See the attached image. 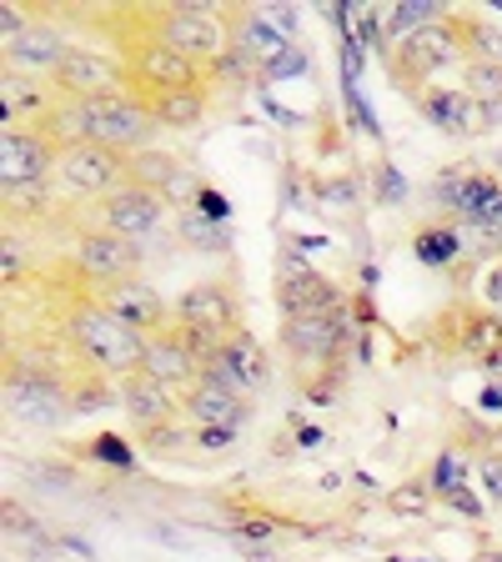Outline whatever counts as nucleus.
<instances>
[{
  "label": "nucleus",
  "instance_id": "f257e3e1",
  "mask_svg": "<svg viewBox=\"0 0 502 562\" xmlns=\"http://www.w3.org/2000/svg\"><path fill=\"white\" fill-rule=\"evenodd\" d=\"M56 316H60V327H66L70 347H76V357H81L96 376H105V382H126L131 372H141L146 337L105 312V306L86 292V281L70 286L66 302L56 306Z\"/></svg>",
  "mask_w": 502,
  "mask_h": 562
},
{
  "label": "nucleus",
  "instance_id": "f03ea898",
  "mask_svg": "<svg viewBox=\"0 0 502 562\" xmlns=\"http://www.w3.org/2000/svg\"><path fill=\"white\" fill-rule=\"evenodd\" d=\"M382 66L387 76H392V86L398 91H408L412 101H417L427 86H433V76H443V70H462L468 66V35H462V15H443L437 25H427V31L408 35V41H398V46L382 50Z\"/></svg>",
  "mask_w": 502,
  "mask_h": 562
},
{
  "label": "nucleus",
  "instance_id": "7ed1b4c3",
  "mask_svg": "<svg viewBox=\"0 0 502 562\" xmlns=\"http://www.w3.org/2000/svg\"><path fill=\"white\" fill-rule=\"evenodd\" d=\"M146 31L201 66H216L232 56L226 11H211V5H146Z\"/></svg>",
  "mask_w": 502,
  "mask_h": 562
},
{
  "label": "nucleus",
  "instance_id": "20e7f679",
  "mask_svg": "<svg viewBox=\"0 0 502 562\" xmlns=\"http://www.w3.org/2000/svg\"><path fill=\"white\" fill-rule=\"evenodd\" d=\"M347 306H322V312L281 316V347L292 357L297 376L312 372H342V347H347Z\"/></svg>",
  "mask_w": 502,
  "mask_h": 562
},
{
  "label": "nucleus",
  "instance_id": "39448f33",
  "mask_svg": "<svg viewBox=\"0 0 502 562\" xmlns=\"http://www.w3.org/2000/svg\"><path fill=\"white\" fill-rule=\"evenodd\" d=\"M66 271L76 281H86V286H105V281L141 277V241H126V236L86 222V226H76V232H70Z\"/></svg>",
  "mask_w": 502,
  "mask_h": 562
},
{
  "label": "nucleus",
  "instance_id": "423d86ee",
  "mask_svg": "<svg viewBox=\"0 0 502 562\" xmlns=\"http://www.w3.org/2000/svg\"><path fill=\"white\" fill-rule=\"evenodd\" d=\"M433 341L447 357H462V362H492V351L502 347V312H492L488 302H453L433 316Z\"/></svg>",
  "mask_w": 502,
  "mask_h": 562
},
{
  "label": "nucleus",
  "instance_id": "0eeeda50",
  "mask_svg": "<svg viewBox=\"0 0 502 562\" xmlns=\"http://www.w3.org/2000/svg\"><path fill=\"white\" fill-rule=\"evenodd\" d=\"M176 322L191 331V337H207V341H226L232 331L246 327L242 316V292H236L226 277H207L197 286L176 296Z\"/></svg>",
  "mask_w": 502,
  "mask_h": 562
},
{
  "label": "nucleus",
  "instance_id": "6e6552de",
  "mask_svg": "<svg viewBox=\"0 0 502 562\" xmlns=\"http://www.w3.org/2000/svg\"><path fill=\"white\" fill-rule=\"evenodd\" d=\"M5 417L25 422V427H60L66 417H76V402H70V386H60L56 376L25 372V367L5 362Z\"/></svg>",
  "mask_w": 502,
  "mask_h": 562
},
{
  "label": "nucleus",
  "instance_id": "1a4fd4ad",
  "mask_svg": "<svg viewBox=\"0 0 502 562\" xmlns=\"http://www.w3.org/2000/svg\"><path fill=\"white\" fill-rule=\"evenodd\" d=\"M131 156L116 151V146H101V140H81V146H70V151H60V187L70 191V196H91V201H105L111 191H121L131 181L126 176Z\"/></svg>",
  "mask_w": 502,
  "mask_h": 562
},
{
  "label": "nucleus",
  "instance_id": "9d476101",
  "mask_svg": "<svg viewBox=\"0 0 502 562\" xmlns=\"http://www.w3.org/2000/svg\"><path fill=\"white\" fill-rule=\"evenodd\" d=\"M51 86H56L60 95H70V101H101V95L131 91L121 56L116 50H96V46H70L60 70L51 76Z\"/></svg>",
  "mask_w": 502,
  "mask_h": 562
},
{
  "label": "nucleus",
  "instance_id": "9b49d317",
  "mask_svg": "<svg viewBox=\"0 0 502 562\" xmlns=\"http://www.w3.org/2000/svg\"><path fill=\"white\" fill-rule=\"evenodd\" d=\"M86 111H91V140H101V146H116V151H126V156L152 151L156 146V131L161 126H156L152 111H146L131 91L86 101Z\"/></svg>",
  "mask_w": 502,
  "mask_h": 562
},
{
  "label": "nucleus",
  "instance_id": "f8f14e48",
  "mask_svg": "<svg viewBox=\"0 0 502 562\" xmlns=\"http://www.w3.org/2000/svg\"><path fill=\"white\" fill-rule=\"evenodd\" d=\"M201 376H211V382L232 386L236 397H257V392H267L271 386V362H267V347L257 341V331L242 327L232 331V337L216 347V357H211L207 367H201Z\"/></svg>",
  "mask_w": 502,
  "mask_h": 562
},
{
  "label": "nucleus",
  "instance_id": "ddd939ff",
  "mask_svg": "<svg viewBox=\"0 0 502 562\" xmlns=\"http://www.w3.org/2000/svg\"><path fill=\"white\" fill-rule=\"evenodd\" d=\"M86 292H91L105 312L116 316V322H126L131 331H141V337H152V331H161V327H171V322H176V306L166 302V296L156 292L146 277L105 281V286H86Z\"/></svg>",
  "mask_w": 502,
  "mask_h": 562
},
{
  "label": "nucleus",
  "instance_id": "4468645a",
  "mask_svg": "<svg viewBox=\"0 0 502 562\" xmlns=\"http://www.w3.org/2000/svg\"><path fill=\"white\" fill-rule=\"evenodd\" d=\"M60 166V151L51 146L41 131L31 126H5L0 131V187L25 191V187H46Z\"/></svg>",
  "mask_w": 502,
  "mask_h": 562
},
{
  "label": "nucleus",
  "instance_id": "2eb2a0df",
  "mask_svg": "<svg viewBox=\"0 0 502 562\" xmlns=\"http://www.w3.org/2000/svg\"><path fill=\"white\" fill-rule=\"evenodd\" d=\"M246 417H252V402L236 397L232 386L211 382V376H197L181 392V422L191 432H236Z\"/></svg>",
  "mask_w": 502,
  "mask_h": 562
},
{
  "label": "nucleus",
  "instance_id": "dca6fc26",
  "mask_svg": "<svg viewBox=\"0 0 502 562\" xmlns=\"http://www.w3.org/2000/svg\"><path fill=\"white\" fill-rule=\"evenodd\" d=\"M161 222H166V201L146 187H131V181L121 191H111L105 201H96V226L126 236V241H146Z\"/></svg>",
  "mask_w": 502,
  "mask_h": 562
},
{
  "label": "nucleus",
  "instance_id": "f3484780",
  "mask_svg": "<svg viewBox=\"0 0 502 562\" xmlns=\"http://www.w3.org/2000/svg\"><path fill=\"white\" fill-rule=\"evenodd\" d=\"M116 402L131 417L136 437L141 432H161V427L181 422V392L166 386V382H156V376H146V372H131L126 382H116Z\"/></svg>",
  "mask_w": 502,
  "mask_h": 562
},
{
  "label": "nucleus",
  "instance_id": "a211bd4d",
  "mask_svg": "<svg viewBox=\"0 0 502 562\" xmlns=\"http://www.w3.org/2000/svg\"><path fill=\"white\" fill-rule=\"evenodd\" d=\"M226 31H232V56L246 60L252 70H261V76L292 50V41L267 21V11H246V5H236V11H226Z\"/></svg>",
  "mask_w": 502,
  "mask_h": 562
},
{
  "label": "nucleus",
  "instance_id": "6ab92c4d",
  "mask_svg": "<svg viewBox=\"0 0 502 562\" xmlns=\"http://www.w3.org/2000/svg\"><path fill=\"white\" fill-rule=\"evenodd\" d=\"M76 46V41H66V31H60L56 21H31L15 41H5V66L11 70H25V76H41V81H51L60 70V60H66V50Z\"/></svg>",
  "mask_w": 502,
  "mask_h": 562
},
{
  "label": "nucleus",
  "instance_id": "aec40b11",
  "mask_svg": "<svg viewBox=\"0 0 502 562\" xmlns=\"http://www.w3.org/2000/svg\"><path fill=\"white\" fill-rule=\"evenodd\" d=\"M141 372L156 376V382H166V386H176V392H187V386L201 376V357L191 351L187 331L171 322V327H161V331H152V337H146Z\"/></svg>",
  "mask_w": 502,
  "mask_h": 562
},
{
  "label": "nucleus",
  "instance_id": "412c9836",
  "mask_svg": "<svg viewBox=\"0 0 502 562\" xmlns=\"http://www.w3.org/2000/svg\"><path fill=\"white\" fill-rule=\"evenodd\" d=\"M412 105H417L443 136H488V116H482V105L472 101L462 86H427Z\"/></svg>",
  "mask_w": 502,
  "mask_h": 562
},
{
  "label": "nucleus",
  "instance_id": "4be33fe9",
  "mask_svg": "<svg viewBox=\"0 0 502 562\" xmlns=\"http://www.w3.org/2000/svg\"><path fill=\"white\" fill-rule=\"evenodd\" d=\"M141 105L152 111V121L161 131H191V126H201V116H207L211 91L207 86H191V91H161V95H146Z\"/></svg>",
  "mask_w": 502,
  "mask_h": 562
},
{
  "label": "nucleus",
  "instance_id": "5701e85b",
  "mask_svg": "<svg viewBox=\"0 0 502 562\" xmlns=\"http://www.w3.org/2000/svg\"><path fill=\"white\" fill-rule=\"evenodd\" d=\"M462 91L482 105L488 131L502 126V60H468L462 66Z\"/></svg>",
  "mask_w": 502,
  "mask_h": 562
},
{
  "label": "nucleus",
  "instance_id": "b1692460",
  "mask_svg": "<svg viewBox=\"0 0 502 562\" xmlns=\"http://www.w3.org/2000/svg\"><path fill=\"white\" fill-rule=\"evenodd\" d=\"M443 15H453L447 5H437V0H402V5H392L387 11V31H392V46L398 41H408V35L427 31V25H437Z\"/></svg>",
  "mask_w": 502,
  "mask_h": 562
},
{
  "label": "nucleus",
  "instance_id": "393cba45",
  "mask_svg": "<svg viewBox=\"0 0 502 562\" xmlns=\"http://www.w3.org/2000/svg\"><path fill=\"white\" fill-rule=\"evenodd\" d=\"M412 251H417V261L422 267H447V261L462 251V232L457 226H422L417 236H412Z\"/></svg>",
  "mask_w": 502,
  "mask_h": 562
},
{
  "label": "nucleus",
  "instance_id": "a878e982",
  "mask_svg": "<svg viewBox=\"0 0 502 562\" xmlns=\"http://www.w3.org/2000/svg\"><path fill=\"white\" fill-rule=\"evenodd\" d=\"M0 281H5V296L15 286H31V241H25V232L15 236V226H5V236H0Z\"/></svg>",
  "mask_w": 502,
  "mask_h": 562
},
{
  "label": "nucleus",
  "instance_id": "bb28decb",
  "mask_svg": "<svg viewBox=\"0 0 502 562\" xmlns=\"http://www.w3.org/2000/svg\"><path fill=\"white\" fill-rule=\"evenodd\" d=\"M433 477H408L387 492V513L392 517H427L433 513Z\"/></svg>",
  "mask_w": 502,
  "mask_h": 562
},
{
  "label": "nucleus",
  "instance_id": "cd10ccee",
  "mask_svg": "<svg viewBox=\"0 0 502 562\" xmlns=\"http://www.w3.org/2000/svg\"><path fill=\"white\" fill-rule=\"evenodd\" d=\"M462 35H468V60H502V31L478 11H462Z\"/></svg>",
  "mask_w": 502,
  "mask_h": 562
},
{
  "label": "nucleus",
  "instance_id": "c85d7f7f",
  "mask_svg": "<svg viewBox=\"0 0 502 562\" xmlns=\"http://www.w3.org/2000/svg\"><path fill=\"white\" fill-rule=\"evenodd\" d=\"M181 236H187V241L197 246V251H222V246H226V232H222L216 222H207V216H201L197 206L181 211Z\"/></svg>",
  "mask_w": 502,
  "mask_h": 562
},
{
  "label": "nucleus",
  "instance_id": "c756f323",
  "mask_svg": "<svg viewBox=\"0 0 502 562\" xmlns=\"http://www.w3.org/2000/svg\"><path fill=\"white\" fill-rule=\"evenodd\" d=\"M478 482H482V492H488V503L502 513V442L478 452Z\"/></svg>",
  "mask_w": 502,
  "mask_h": 562
},
{
  "label": "nucleus",
  "instance_id": "7c9ffc66",
  "mask_svg": "<svg viewBox=\"0 0 502 562\" xmlns=\"http://www.w3.org/2000/svg\"><path fill=\"white\" fill-rule=\"evenodd\" d=\"M25 25H31V15H21L15 5H0V46H5V41H15Z\"/></svg>",
  "mask_w": 502,
  "mask_h": 562
},
{
  "label": "nucleus",
  "instance_id": "2f4dec72",
  "mask_svg": "<svg viewBox=\"0 0 502 562\" xmlns=\"http://www.w3.org/2000/svg\"><path fill=\"white\" fill-rule=\"evenodd\" d=\"M197 211H201V216H207V222H216V226H222V222H226V196H216V191H211V187H201Z\"/></svg>",
  "mask_w": 502,
  "mask_h": 562
},
{
  "label": "nucleus",
  "instance_id": "473e14b6",
  "mask_svg": "<svg viewBox=\"0 0 502 562\" xmlns=\"http://www.w3.org/2000/svg\"><path fill=\"white\" fill-rule=\"evenodd\" d=\"M482 292H488V306L498 312V306H502V261L488 271V277H482Z\"/></svg>",
  "mask_w": 502,
  "mask_h": 562
},
{
  "label": "nucleus",
  "instance_id": "72a5a7b5",
  "mask_svg": "<svg viewBox=\"0 0 502 562\" xmlns=\"http://www.w3.org/2000/svg\"><path fill=\"white\" fill-rule=\"evenodd\" d=\"M91 452H96V457H111V462H131V457L121 452V442H116V437H96V442H91Z\"/></svg>",
  "mask_w": 502,
  "mask_h": 562
}]
</instances>
